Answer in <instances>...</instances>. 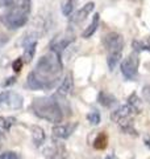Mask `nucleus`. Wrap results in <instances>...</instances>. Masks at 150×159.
Segmentation results:
<instances>
[{
    "instance_id": "1",
    "label": "nucleus",
    "mask_w": 150,
    "mask_h": 159,
    "mask_svg": "<svg viewBox=\"0 0 150 159\" xmlns=\"http://www.w3.org/2000/svg\"><path fill=\"white\" fill-rule=\"evenodd\" d=\"M61 54L50 51L37 61L36 68L28 74L27 88L31 90H48L57 85L62 76Z\"/></svg>"
},
{
    "instance_id": "2",
    "label": "nucleus",
    "mask_w": 150,
    "mask_h": 159,
    "mask_svg": "<svg viewBox=\"0 0 150 159\" xmlns=\"http://www.w3.org/2000/svg\"><path fill=\"white\" fill-rule=\"evenodd\" d=\"M32 110L38 118L52 122L54 125L62 122L63 113L61 105L56 101L54 97H40L34 98L32 102Z\"/></svg>"
},
{
    "instance_id": "3",
    "label": "nucleus",
    "mask_w": 150,
    "mask_h": 159,
    "mask_svg": "<svg viewBox=\"0 0 150 159\" xmlns=\"http://www.w3.org/2000/svg\"><path fill=\"white\" fill-rule=\"evenodd\" d=\"M31 9H32L31 0H20L16 6L8 8L6 12L0 15V21L8 29H19L28 23Z\"/></svg>"
},
{
    "instance_id": "4",
    "label": "nucleus",
    "mask_w": 150,
    "mask_h": 159,
    "mask_svg": "<svg viewBox=\"0 0 150 159\" xmlns=\"http://www.w3.org/2000/svg\"><path fill=\"white\" fill-rule=\"evenodd\" d=\"M138 65H140V58H138V53L137 52H133L131 53L129 56H127L123 62H121V73L123 76L132 81L137 77L138 74Z\"/></svg>"
},
{
    "instance_id": "5",
    "label": "nucleus",
    "mask_w": 150,
    "mask_h": 159,
    "mask_svg": "<svg viewBox=\"0 0 150 159\" xmlns=\"http://www.w3.org/2000/svg\"><path fill=\"white\" fill-rule=\"evenodd\" d=\"M24 103V98L21 94L12 90H6L0 93V107L2 109H11V110H17L21 109Z\"/></svg>"
},
{
    "instance_id": "6",
    "label": "nucleus",
    "mask_w": 150,
    "mask_h": 159,
    "mask_svg": "<svg viewBox=\"0 0 150 159\" xmlns=\"http://www.w3.org/2000/svg\"><path fill=\"white\" fill-rule=\"evenodd\" d=\"M103 45L108 53H123L124 37L117 32H109L103 37Z\"/></svg>"
},
{
    "instance_id": "7",
    "label": "nucleus",
    "mask_w": 150,
    "mask_h": 159,
    "mask_svg": "<svg viewBox=\"0 0 150 159\" xmlns=\"http://www.w3.org/2000/svg\"><path fill=\"white\" fill-rule=\"evenodd\" d=\"M94 9H95V3L94 2H90L87 4H84L79 11H77L71 17H70V21H71L73 24H79V23L84 21V20L87 19V16L94 11Z\"/></svg>"
},
{
    "instance_id": "8",
    "label": "nucleus",
    "mask_w": 150,
    "mask_h": 159,
    "mask_svg": "<svg viewBox=\"0 0 150 159\" xmlns=\"http://www.w3.org/2000/svg\"><path fill=\"white\" fill-rule=\"evenodd\" d=\"M75 127H77V125H70V123L61 125V123H58V125L53 127V135L54 138H58V139H67L74 133Z\"/></svg>"
},
{
    "instance_id": "9",
    "label": "nucleus",
    "mask_w": 150,
    "mask_h": 159,
    "mask_svg": "<svg viewBox=\"0 0 150 159\" xmlns=\"http://www.w3.org/2000/svg\"><path fill=\"white\" fill-rule=\"evenodd\" d=\"M73 41H74V37L73 36H63V37L61 36V37H57V39L53 40L52 44H50V49L61 54Z\"/></svg>"
},
{
    "instance_id": "10",
    "label": "nucleus",
    "mask_w": 150,
    "mask_h": 159,
    "mask_svg": "<svg viewBox=\"0 0 150 159\" xmlns=\"http://www.w3.org/2000/svg\"><path fill=\"white\" fill-rule=\"evenodd\" d=\"M73 86H74L73 76L69 73L67 76L62 80L61 85H59L58 90H57V94H58V96H61V97H66V96H69V94L71 93V90H73Z\"/></svg>"
},
{
    "instance_id": "11",
    "label": "nucleus",
    "mask_w": 150,
    "mask_h": 159,
    "mask_svg": "<svg viewBox=\"0 0 150 159\" xmlns=\"http://www.w3.org/2000/svg\"><path fill=\"white\" fill-rule=\"evenodd\" d=\"M45 138H46V135H45V131L41 126H37V125L32 126V139H33L34 146L40 147L45 142Z\"/></svg>"
},
{
    "instance_id": "12",
    "label": "nucleus",
    "mask_w": 150,
    "mask_h": 159,
    "mask_svg": "<svg viewBox=\"0 0 150 159\" xmlns=\"http://www.w3.org/2000/svg\"><path fill=\"white\" fill-rule=\"evenodd\" d=\"M36 48H37V40H33V41L25 44L24 56H23V60L25 64H29L33 60L34 54H36Z\"/></svg>"
},
{
    "instance_id": "13",
    "label": "nucleus",
    "mask_w": 150,
    "mask_h": 159,
    "mask_svg": "<svg viewBox=\"0 0 150 159\" xmlns=\"http://www.w3.org/2000/svg\"><path fill=\"white\" fill-rule=\"evenodd\" d=\"M99 21H100V15L99 13H95L94 17H92V21L90 23V25L84 29V32L82 33V37L83 39H90L92 34L96 32V29L99 27Z\"/></svg>"
},
{
    "instance_id": "14",
    "label": "nucleus",
    "mask_w": 150,
    "mask_h": 159,
    "mask_svg": "<svg viewBox=\"0 0 150 159\" xmlns=\"http://www.w3.org/2000/svg\"><path fill=\"white\" fill-rule=\"evenodd\" d=\"M98 101L100 105L106 106V107H111L116 103V97H113L111 93H107V92H100L99 96H98Z\"/></svg>"
},
{
    "instance_id": "15",
    "label": "nucleus",
    "mask_w": 150,
    "mask_h": 159,
    "mask_svg": "<svg viewBox=\"0 0 150 159\" xmlns=\"http://www.w3.org/2000/svg\"><path fill=\"white\" fill-rule=\"evenodd\" d=\"M132 47L134 52H141V51H148L150 52V36L146 39V41H141V40H133Z\"/></svg>"
},
{
    "instance_id": "16",
    "label": "nucleus",
    "mask_w": 150,
    "mask_h": 159,
    "mask_svg": "<svg viewBox=\"0 0 150 159\" xmlns=\"http://www.w3.org/2000/svg\"><path fill=\"white\" fill-rule=\"evenodd\" d=\"M107 143H108V137L106 133H100L99 135L95 138L94 141V147L98 148V150H104L107 147Z\"/></svg>"
},
{
    "instance_id": "17",
    "label": "nucleus",
    "mask_w": 150,
    "mask_h": 159,
    "mask_svg": "<svg viewBox=\"0 0 150 159\" xmlns=\"http://www.w3.org/2000/svg\"><path fill=\"white\" fill-rule=\"evenodd\" d=\"M121 57H123V53H108L107 64H108L109 70H113V69L116 68V65L120 62Z\"/></svg>"
},
{
    "instance_id": "18",
    "label": "nucleus",
    "mask_w": 150,
    "mask_h": 159,
    "mask_svg": "<svg viewBox=\"0 0 150 159\" xmlns=\"http://www.w3.org/2000/svg\"><path fill=\"white\" fill-rule=\"evenodd\" d=\"M75 6H77V2H75V0H66L65 4L62 6L63 16H70V15L73 13V11L75 9Z\"/></svg>"
},
{
    "instance_id": "19",
    "label": "nucleus",
    "mask_w": 150,
    "mask_h": 159,
    "mask_svg": "<svg viewBox=\"0 0 150 159\" xmlns=\"http://www.w3.org/2000/svg\"><path fill=\"white\" fill-rule=\"evenodd\" d=\"M129 106L132 107L133 111H137V110H141V102H140V99L137 97V94H132L131 97H129Z\"/></svg>"
},
{
    "instance_id": "20",
    "label": "nucleus",
    "mask_w": 150,
    "mask_h": 159,
    "mask_svg": "<svg viewBox=\"0 0 150 159\" xmlns=\"http://www.w3.org/2000/svg\"><path fill=\"white\" fill-rule=\"evenodd\" d=\"M87 119H88L90 123H92V125H99L100 123V114H99V111L94 110L91 113H88L87 114Z\"/></svg>"
},
{
    "instance_id": "21",
    "label": "nucleus",
    "mask_w": 150,
    "mask_h": 159,
    "mask_svg": "<svg viewBox=\"0 0 150 159\" xmlns=\"http://www.w3.org/2000/svg\"><path fill=\"white\" fill-rule=\"evenodd\" d=\"M2 121H3V129L4 130H9L11 126L15 125L16 119H15L13 117H4V118H2Z\"/></svg>"
},
{
    "instance_id": "22",
    "label": "nucleus",
    "mask_w": 150,
    "mask_h": 159,
    "mask_svg": "<svg viewBox=\"0 0 150 159\" xmlns=\"http://www.w3.org/2000/svg\"><path fill=\"white\" fill-rule=\"evenodd\" d=\"M23 66H24V60H23V57H19V58H16V60H15V61H13V64H12L13 72H16V73H19L20 70H21Z\"/></svg>"
},
{
    "instance_id": "23",
    "label": "nucleus",
    "mask_w": 150,
    "mask_h": 159,
    "mask_svg": "<svg viewBox=\"0 0 150 159\" xmlns=\"http://www.w3.org/2000/svg\"><path fill=\"white\" fill-rule=\"evenodd\" d=\"M20 2V0H0V7L4 8H11Z\"/></svg>"
},
{
    "instance_id": "24",
    "label": "nucleus",
    "mask_w": 150,
    "mask_h": 159,
    "mask_svg": "<svg viewBox=\"0 0 150 159\" xmlns=\"http://www.w3.org/2000/svg\"><path fill=\"white\" fill-rule=\"evenodd\" d=\"M0 159H21L16 152H12V151H7V152H3L0 154Z\"/></svg>"
},
{
    "instance_id": "25",
    "label": "nucleus",
    "mask_w": 150,
    "mask_h": 159,
    "mask_svg": "<svg viewBox=\"0 0 150 159\" xmlns=\"http://www.w3.org/2000/svg\"><path fill=\"white\" fill-rule=\"evenodd\" d=\"M142 97H144L145 101L150 103V85L144 86V89H142Z\"/></svg>"
},
{
    "instance_id": "26",
    "label": "nucleus",
    "mask_w": 150,
    "mask_h": 159,
    "mask_svg": "<svg viewBox=\"0 0 150 159\" xmlns=\"http://www.w3.org/2000/svg\"><path fill=\"white\" fill-rule=\"evenodd\" d=\"M15 82H16V78H15V77H9V78H7L6 82H3V86H8V85H11V84H15Z\"/></svg>"
},
{
    "instance_id": "27",
    "label": "nucleus",
    "mask_w": 150,
    "mask_h": 159,
    "mask_svg": "<svg viewBox=\"0 0 150 159\" xmlns=\"http://www.w3.org/2000/svg\"><path fill=\"white\" fill-rule=\"evenodd\" d=\"M145 145H146L150 148V139H146V141H145Z\"/></svg>"
},
{
    "instance_id": "28",
    "label": "nucleus",
    "mask_w": 150,
    "mask_h": 159,
    "mask_svg": "<svg viewBox=\"0 0 150 159\" xmlns=\"http://www.w3.org/2000/svg\"><path fill=\"white\" fill-rule=\"evenodd\" d=\"M106 159H113V158H112V157H107Z\"/></svg>"
}]
</instances>
